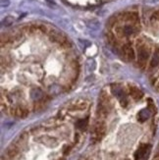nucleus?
<instances>
[{
  "label": "nucleus",
  "instance_id": "dca6fc26",
  "mask_svg": "<svg viewBox=\"0 0 159 160\" xmlns=\"http://www.w3.org/2000/svg\"><path fill=\"white\" fill-rule=\"evenodd\" d=\"M154 86H155V88L157 89V91H159V78L155 81V85H154Z\"/></svg>",
  "mask_w": 159,
  "mask_h": 160
},
{
  "label": "nucleus",
  "instance_id": "0eeeda50",
  "mask_svg": "<svg viewBox=\"0 0 159 160\" xmlns=\"http://www.w3.org/2000/svg\"><path fill=\"white\" fill-rule=\"evenodd\" d=\"M104 134H105V126L103 124H98L94 130V135L96 137V139L100 140L104 136Z\"/></svg>",
  "mask_w": 159,
  "mask_h": 160
},
{
  "label": "nucleus",
  "instance_id": "2eb2a0df",
  "mask_svg": "<svg viewBox=\"0 0 159 160\" xmlns=\"http://www.w3.org/2000/svg\"><path fill=\"white\" fill-rule=\"evenodd\" d=\"M9 4H10V1H9V0H1V6H2V7H7Z\"/></svg>",
  "mask_w": 159,
  "mask_h": 160
},
{
  "label": "nucleus",
  "instance_id": "4468645a",
  "mask_svg": "<svg viewBox=\"0 0 159 160\" xmlns=\"http://www.w3.org/2000/svg\"><path fill=\"white\" fill-rule=\"evenodd\" d=\"M8 154L10 157H14V156L17 154V149H16L15 148H12L8 150Z\"/></svg>",
  "mask_w": 159,
  "mask_h": 160
},
{
  "label": "nucleus",
  "instance_id": "1a4fd4ad",
  "mask_svg": "<svg viewBox=\"0 0 159 160\" xmlns=\"http://www.w3.org/2000/svg\"><path fill=\"white\" fill-rule=\"evenodd\" d=\"M31 98L34 99V100H39L41 97L43 96V92L40 88H33L31 91Z\"/></svg>",
  "mask_w": 159,
  "mask_h": 160
},
{
  "label": "nucleus",
  "instance_id": "39448f33",
  "mask_svg": "<svg viewBox=\"0 0 159 160\" xmlns=\"http://www.w3.org/2000/svg\"><path fill=\"white\" fill-rule=\"evenodd\" d=\"M123 53L124 55H125V57L128 60H133L136 57V54H135V51H133V48L130 45L129 43L125 44V45L123 46Z\"/></svg>",
  "mask_w": 159,
  "mask_h": 160
},
{
  "label": "nucleus",
  "instance_id": "20e7f679",
  "mask_svg": "<svg viewBox=\"0 0 159 160\" xmlns=\"http://www.w3.org/2000/svg\"><path fill=\"white\" fill-rule=\"evenodd\" d=\"M139 31V28L138 27L136 26V24H128L126 25L125 27L123 28L122 30V33L125 37H132V36H135L136 34H138Z\"/></svg>",
  "mask_w": 159,
  "mask_h": 160
},
{
  "label": "nucleus",
  "instance_id": "f8f14e48",
  "mask_svg": "<svg viewBox=\"0 0 159 160\" xmlns=\"http://www.w3.org/2000/svg\"><path fill=\"white\" fill-rule=\"evenodd\" d=\"M88 119L85 118V119H82V120H79L78 122H77V127L79 128V129H81V130H84L87 128L88 126Z\"/></svg>",
  "mask_w": 159,
  "mask_h": 160
},
{
  "label": "nucleus",
  "instance_id": "6e6552de",
  "mask_svg": "<svg viewBox=\"0 0 159 160\" xmlns=\"http://www.w3.org/2000/svg\"><path fill=\"white\" fill-rule=\"evenodd\" d=\"M149 117H150V111L148 109L141 110L138 115V119H139V121H141V122H145L146 120L149 119Z\"/></svg>",
  "mask_w": 159,
  "mask_h": 160
},
{
  "label": "nucleus",
  "instance_id": "f257e3e1",
  "mask_svg": "<svg viewBox=\"0 0 159 160\" xmlns=\"http://www.w3.org/2000/svg\"><path fill=\"white\" fill-rule=\"evenodd\" d=\"M111 91H112L113 94L119 99L121 105L123 107H126L127 104H128V99H127V95H126V92L124 91V88L118 84H115V85H111Z\"/></svg>",
  "mask_w": 159,
  "mask_h": 160
},
{
  "label": "nucleus",
  "instance_id": "423d86ee",
  "mask_svg": "<svg viewBox=\"0 0 159 160\" xmlns=\"http://www.w3.org/2000/svg\"><path fill=\"white\" fill-rule=\"evenodd\" d=\"M130 94H131L132 97L133 99H136V100H139V99H141L142 97V92L139 88H138L136 86H130Z\"/></svg>",
  "mask_w": 159,
  "mask_h": 160
},
{
  "label": "nucleus",
  "instance_id": "7ed1b4c3",
  "mask_svg": "<svg viewBox=\"0 0 159 160\" xmlns=\"http://www.w3.org/2000/svg\"><path fill=\"white\" fill-rule=\"evenodd\" d=\"M150 150V145H141L135 153V159L136 160H145L147 158V155Z\"/></svg>",
  "mask_w": 159,
  "mask_h": 160
},
{
  "label": "nucleus",
  "instance_id": "9b49d317",
  "mask_svg": "<svg viewBox=\"0 0 159 160\" xmlns=\"http://www.w3.org/2000/svg\"><path fill=\"white\" fill-rule=\"evenodd\" d=\"M14 114H15V116L22 118V117H25L27 115V111L22 107H17L14 111Z\"/></svg>",
  "mask_w": 159,
  "mask_h": 160
},
{
  "label": "nucleus",
  "instance_id": "f03ea898",
  "mask_svg": "<svg viewBox=\"0 0 159 160\" xmlns=\"http://www.w3.org/2000/svg\"><path fill=\"white\" fill-rule=\"evenodd\" d=\"M149 57V48L144 44H141L138 47V59L141 64H144L147 61Z\"/></svg>",
  "mask_w": 159,
  "mask_h": 160
},
{
  "label": "nucleus",
  "instance_id": "9d476101",
  "mask_svg": "<svg viewBox=\"0 0 159 160\" xmlns=\"http://www.w3.org/2000/svg\"><path fill=\"white\" fill-rule=\"evenodd\" d=\"M150 65H151V67H156L159 65V48H157L156 50H155L153 56H152Z\"/></svg>",
  "mask_w": 159,
  "mask_h": 160
},
{
  "label": "nucleus",
  "instance_id": "ddd939ff",
  "mask_svg": "<svg viewBox=\"0 0 159 160\" xmlns=\"http://www.w3.org/2000/svg\"><path fill=\"white\" fill-rule=\"evenodd\" d=\"M13 22H14V19L10 17V16H8V17H6L4 20L2 21V23L1 25L2 26H5V27H8V26H10L13 24Z\"/></svg>",
  "mask_w": 159,
  "mask_h": 160
}]
</instances>
